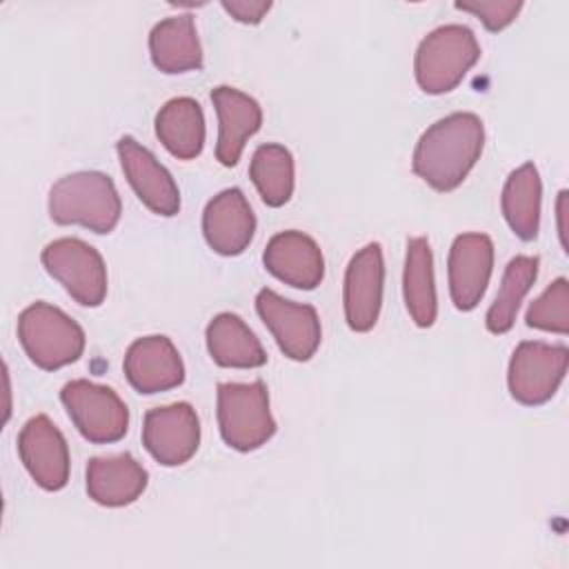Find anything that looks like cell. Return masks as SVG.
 I'll use <instances>...</instances> for the list:
<instances>
[{
	"instance_id": "obj_3",
	"label": "cell",
	"mask_w": 569,
	"mask_h": 569,
	"mask_svg": "<svg viewBox=\"0 0 569 569\" xmlns=\"http://www.w3.org/2000/svg\"><path fill=\"white\" fill-rule=\"evenodd\" d=\"M478 58L480 44L469 27L442 24L429 31L416 49V82L425 93H449L462 82Z\"/></svg>"
},
{
	"instance_id": "obj_2",
	"label": "cell",
	"mask_w": 569,
	"mask_h": 569,
	"mask_svg": "<svg viewBox=\"0 0 569 569\" xmlns=\"http://www.w3.org/2000/svg\"><path fill=\"white\" fill-rule=\"evenodd\" d=\"M122 202L113 180L100 171L60 178L49 191V216L56 224H80L96 233L116 229Z\"/></svg>"
},
{
	"instance_id": "obj_11",
	"label": "cell",
	"mask_w": 569,
	"mask_h": 569,
	"mask_svg": "<svg viewBox=\"0 0 569 569\" xmlns=\"http://www.w3.org/2000/svg\"><path fill=\"white\" fill-rule=\"evenodd\" d=\"M382 289H385V260L382 247L378 242H369L360 251H356L345 271V320L351 331L365 333L373 329L382 307Z\"/></svg>"
},
{
	"instance_id": "obj_7",
	"label": "cell",
	"mask_w": 569,
	"mask_h": 569,
	"mask_svg": "<svg viewBox=\"0 0 569 569\" xmlns=\"http://www.w3.org/2000/svg\"><path fill=\"white\" fill-rule=\"evenodd\" d=\"M569 365V349L565 345H549L540 340L520 342L509 360L507 385L516 402L536 407L553 398L565 380Z\"/></svg>"
},
{
	"instance_id": "obj_29",
	"label": "cell",
	"mask_w": 569,
	"mask_h": 569,
	"mask_svg": "<svg viewBox=\"0 0 569 569\" xmlns=\"http://www.w3.org/2000/svg\"><path fill=\"white\" fill-rule=\"evenodd\" d=\"M222 9L238 22L258 24L267 16V11L271 9V2L269 0H260V2H253V0H222Z\"/></svg>"
},
{
	"instance_id": "obj_8",
	"label": "cell",
	"mask_w": 569,
	"mask_h": 569,
	"mask_svg": "<svg viewBox=\"0 0 569 569\" xmlns=\"http://www.w3.org/2000/svg\"><path fill=\"white\" fill-rule=\"evenodd\" d=\"M42 264L82 307H98L107 298V267L98 249L80 238H58L42 249Z\"/></svg>"
},
{
	"instance_id": "obj_12",
	"label": "cell",
	"mask_w": 569,
	"mask_h": 569,
	"mask_svg": "<svg viewBox=\"0 0 569 569\" xmlns=\"http://www.w3.org/2000/svg\"><path fill=\"white\" fill-rule=\"evenodd\" d=\"M18 453L38 487L60 491L69 482V447L49 416L38 413L24 422L18 433Z\"/></svg>"
},
{
	"instance_id": "obj_24",
	"label": "cell",
	"mask_w": 569,
	"mask_h": 569,
	"mask_svg": "<svg viewBox=\"0 0 569 569\" xmlns=\"http://www.w3.org/2000/svg\"><path fill=\"white\" fill-rule=\"evenodd\" d=\"M540 202H542V182L533 162L520 164L509 173L500 207L511 231L529 242L536 240L540 229Z\"/></svg>"
},
{
	"instance_id": "obj_22",
	"label": "cell",
	"mask_w": 569,
	"mask_h": 569,
	"mask_svg": "<svg viewBox=\"0 0 569 569\" xmlns=\"http://www.w3.org/2000/svg\"><path fill=\"white\" fill-rule=\"evenodd\" d=\"M402 296L411 320L427 329L436 322L438 298L433 282V253L425 236L407 240L405 273H402Z\"/></svg>"
},
{
	"instance_id": "obj_21",
	"label": "cell",
	"mask_w": 569,
	"mask_h": 569,
	"mask_svg": "<svg viewBox=\"0 0 569 569\" xmlns=\"http://www.w3.org/2000/svg\"><path fill=\"white\" fill-rule=\"evenodd\" d=\"M156 136L178 160H193L204 147L202 107L189 98H171L156 113Z\"/></svg>"
},
{
	"instance_id": "obj_14",
	"label": "cell",
	"mask_w": 569,
	"mask_h": 569,
	"mask_svg": "<svg viewBox=\"0 0 569 569\" xmlns=\"http://www.w3.org/2000/svg\"><path fill=\"white\" fill-rule=\"evenodd\" d=\"M449 293L460 311L482 300L493 271V242L485 233H460L449 249Z\"/></svg>"
},
{
	"instance_id": "obj_16",
	"label": "cell",
	"mask_w": 569,
	"mask_h": 569,
	"mask_svg": "<svg viewBox=\"0 0 569 569\" xmlns=\"http://www.w3.org/2000/svg\"><path fill=\"white\" fill-rule=\"evenodd\" d=\"M256 216L238 187L213 196L202 211L207 244L220 256H240L253 240Z\"/></svg>"
},
{
	"instance_id": "obj_1",
	"label": "cell",
	"mask_w": 569,
	"mask_h": 569,
	"mask_svg": "<svg viewBox=\"0 0 569 569\" xmlns=\"http://www.w3.org/2000/svg\"><path fill=\"white\" fill-rule=\"evenodd\" d=\"M485 124L476 113L456 111L433 122L416 142L411 169L436 191H453L480 160Z\"/></svg>"
},
{
	"instance_id": "obj_6",
	"label": "cell",
	"mask_w": 569,
	"mask_h": 569,
	"mask_svg": "<svg viewBox=\"0 0 569 569\" xmlns=\"http://www.w3.org/2000/svg\"><path fill=\"white\" fill-rule=\"evenodd\" d=\"M60 400L89 442H118L129 429V409L111 387L78 378L62 387Z\"/></svg>"
},
{
	"instance_id": "obj_27",
	"label": "cell",
	"mask_w": 569,
	"mask_h": 569,
	"mask_svg": "<svg viewBox=\"0 0 569 569\" xmlns=\"http://www.w3.org/2000/svg\"><path fill=\"white\" fill-rule=\"evenodd\" d=\"M527 325L533 329L567 336L569 333V282L556 278L527 309Z\"/></svg>"
},
{
	"instance_id": "obj_23",
	"label": "cell",
	"mask_w": 569,
	"mask_h": 569,
	"mask_svg": "<svg viewBox=\"0 0 569 569\" xmlns=\"http://www.w3.org/2000/svg\"><path fill=\"white\" fill-rule=\"evenodd\" d=\"M207 349L216 365L231 369H256L267 362V353L247 327V322L236 313H218L207 325Z\"/></svg>"
},
{
	"instance_id": "obj_10",
	"label": "cell",
	"mask_w": 569,
	"mask_h": 569,
	"mask_svg": "<svg viewBox=\"0 0 569 569\" xmlns=\"http://www.w3.org/2000/svg\"><path fill=\"white\" fill-rule=\"evenodd\" d=\"M142 445L164 467H178L193 458L200 445V420L189 402L156 407L144 413Z\"/></svg>"
},
{
	"instance_id": "obj_15",
	"label": "cell",
	"mask_w": 569,
	"mask_h": 569,
	"mask_svg": "<svg viewBox=\"0 0 569 569\" xmlns=\"http://www.w3.org/2000/svg\"><path fill=\"white\" fill-rule=\"evenodd\" d=\"M124 376L138 393H160L180 387L184 365L167 336H144L129 345L124 353Z\"/></svg>"
},
{
	"instance_id": "obj_26",
	"label": "cell",
	"mask_w": 569,
	"mask_h": 569,
	"mask_svg": "<svg viewBox=\"0 0 569 569\" xmlns=\"http://www.w3.org/2000/svg\"><path fill=\"white\" fill-rule=\"evenodd\" d=\"M249 178L253 180L260 198L267 207H282L293 193V156L284 144H260L249 164Z\"/></svg>"
},
{
	"instance_id": "obj_19",
	"label": "cell",
	"mask_w": 569,
	"mask_h": 569,
	"mask_svg": "<svg viewBox=\"0 0 569 569\" xmlns=\"http://www.w3.org/2000/svg\"><path fill=\"white\" fill-rule=\"evenodd\" d=\"M149 473L131 453L96 456L87 462V493L102 507L136 502L147 489Z\"/></svg>"
},
{
	"instance_id": "obj_18",
	"label": "cell",
	"mask_w": 569,
	"mask_h": 569,
	"mask_svg": "<svg viewBox=\"0 0 569 569\" xmlns=\"http://www.w3.org/2000/svg\"><path fill=\"white\" fill-rule=\"evenodd\" d=\"M211 102L218 113L216 160L222 167H236L247 140L262 124V109L251 96L227 84L211 91Z\"/></svg>"
},
{
	"instance_id": "obj_20",
	"label": "cell",
	"mask_w": 569,
	"mask_h": 569,
	"mask_svg": "<svg viewBox=\"0 0 569 569\" xmlns=\"http://www.w3.org/2000/svg\"><path fill=\"white\" fill-rule=\"evenodd\" d=\"M149 53L162 73L198 71L202 67V47L191 13L156 22L149 33Z\"/></svg>"
},
{
	"instance_id": "obj_30",
	"label": "cell",
	"mask_w": 569,
	"mask_h": 569,
	"mask_svg": "<svg viewBox=\"0 0 569 569\" xmlns=\"http://www.w3.org/2000/svg\"><path fill=\"white\" fill-rule=\"evenodd\" d=\"M565 213H567V191H560L558 193V231H560V242H562V247H565V251H567V229H565Z\"/></svg>"
},
{
	"instance_id": "obj_5",
	"label": "cell",
	"mask_w": 569,
	"mask_h": 569,
	"mask_svg": "<svg viewBox=\"0 0 569 569\" xmlns=\"http://www.w3.org/2000/svg\"><path fill=\"white\" fill-rule=\"evenodd\" d=\"M218 427L222 440L236 451H253L276 433L269 391L262 380L218 385Z\"/></svg>"
},
{
	"instance_id": "obj_17",
	"label": "cell",
	"mask_w": 569,
	"mask_h": 569,
	"mask_svg": "<svg viewBox=\"0 0 569 569\" xmlns=\"http://www.w3.org/2000/svg\"><path fill=\"white\" fill-rule=\"evenodd\" d=\"M262 262L271 276L296 289L311 291L325 278V258L318 242L296 229L276 233L267 242Z\"/></svg>"
},
{
	"instance_id": "obj_9",
	"label": "cell",
	"mask_w": 569,
	"mask_h": 569,
	"mask_svg": "<svg viewBox=\"0 0 569 569\" xmlns=\"http://www.w3.org/2000/svg\"><path fill=\"white\" fill-rule=\"evenodd\" d=\"M256 311L287 358L305 362L318 351L322 329L311 305L287 300L273 289H260Z\"/></svg>"
},
{
	"instance_id": "obj_13",
	"label": "cell",
	"mask_w": 569,
	"mask_h": 569,
	"mask_svg": "<svg viewBox=\"0 0 569 569\" xmlns=\"http://www.w3.org/2000/svg\"><path fill=\"white\" fill-rule=\"evenodd\" d=\"M116 149L124 178L140 202L158 216H176L180 211V189L156 156L131 136H122L116 142Z\"/></svg>"
},
{
	"instance_id": "obj_28",
	"label": "cell",
	"mask_w": 569,
	"mask_h": 569,
	"mask_svg": "<svg viewBox=\"0 0 569 569\" xmlns=\"http://www.w3.org/2000/svg\"><path fill=\"white\" fill-rule=\"evenodd\" d=\"M456 9L469 11L482 20L489 31H500L509 27L522 9L520 0H460Z\"/></svg>"
},
{
	"instance_id": "obj_25",
	"label": "cell",
	"mask_w": 569,
	"mask_h": 569,
	"mask_svg": "<svg viewBox=\"0 0 569 569\" xmlns=\"http://www.w3.org/2000/svg\"><path fill=\"white\" fill-rule=\"evenodd\" d=\"M538 256H516L509 260L502 273L500 289L496 293V300L491 302L485 325L491 333H507L518 316L522 298L529 293L538 278Z\"/></svg>"
},
{
	"instance_id": "obj_4",
	"label": "cell",
	"mask_w": 569,
	"mask_h": 569,
	"mask_svg": "<svg viewBox=\"0 0 569 569\" xmlns=\"http://www.w3.org/2000/svg\"><path fill=\"white\" fill-rule=\"evenodd\" d=\"M18 338L29 360L56 371L76 362L84 351L82 327L49 302H33L18 316Z\"/></svg>"
}]
</instances>
